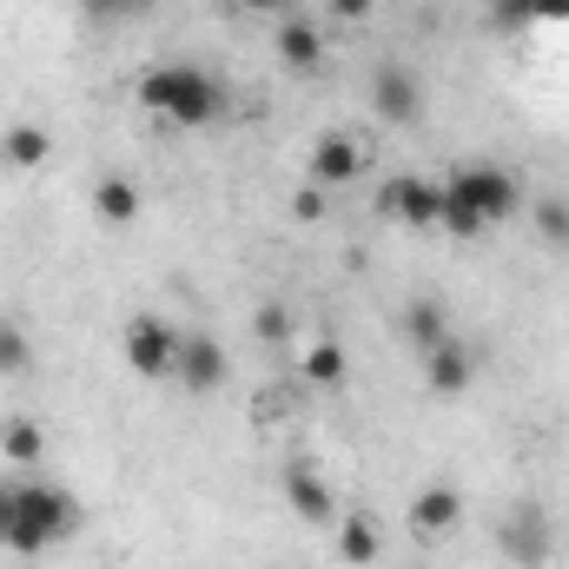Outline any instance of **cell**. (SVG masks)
Masks as SVG:
<instances>
[{"mask_svg":"<svg viewBox=\"0 0 569 569\" xmlns=\"http://www.w3.org/2000/svg\"><path fill=\"white\" fill-rule=\"evenodd\" d=\"M73 530H80L73 490H60V483H47V477H27V470L0 477V550H13V557H47V550L67 543Z\"/></svg>","mask_w":569,"mask_h":569,"instance_id":"cell-1","label":"cell"},{"mask_svg":"<svg viewBox=\"0 0 569 569\" xmlns=\"http://www.w3.org/2000/svg\"><path fill=\"white\" fill-rule=\"evenodd\" d=\"M133 93H140V107L152 120H166V127H179V133H206V127L226 120V107H232V93H226L206 67H192V60H159V67H146Z\"/></svg>","mask_w":569,"mask_h":569,"instance_id":"cell-2","label":"cell"},{"mask_svg":"<svg viewBox=\"0 0 569 569\" xmlns=\"http://www.w3.org/2000/svg\"><path fill=\"white\" fill-rule=\"evenodd\" d=\"M497 550L517 569H543L557 557V517L543 497H510L503 517H497Z\"/></svg>","mask_w":569,"mask_h":569,"instance_id":"cell-3","label":"cell"},{"mask_svg":"<svg viewBox=\"0 0 569 569\" xmlns=\"http://www.w3.org/2000/svg\"><path fill=\"white\" fill-rule=\"evenodd\" d=\"M483 226H503L517 206H523V186H517V172L510 166H490V159H470V166H457L450 179H443Z\"/></svg>","mask_w":569,"mask_h":569,"instance_id":"cell-4","label":"cell"},{"mask_svg":"<svg viewBox=\"0 0 569 569\" xmlns=\"http://www.w3.org/2000/svg\"><path fill=\"white\" fill-rule=\"evenodd\" d=\"M120 358H127V371H140V378H172L179 325H166L159 311H133L127 331H120Z\"/></svg>","mask_w":569,"mask_h":569,"instance_id":"cell-5","label":"cell"},{"mask_svg":"<svg viewBox=\"0 0 569 569\" xmlns=\"http://www.w3.org/2000/svg\"><path fill=\"white\" fill-rule=\"evenodd\" d=\"M226 371H232V358H226V345H219L212 331H179L172 385H179L186 398H212V391L226 385Z\"/></svg>","mask_w":569,"mask_h":569,"instance_id":"cell-6","label":"cell"},{"mask_svg":"<svg viewBox=\"0 0 569 569\" xmlns=\"http://www.w3.org/2000/svg\"><path fill=\"white\" fill-rule=\"evenodd\" d=\"M437 206H443V179H425V172H398L391 186H378V212L411 226V232L437 226Z\"/></svg>","mask_w":569,"mask_h":569,"instance_id":"cell-7","label":"cell"},{"mask_svg":"<svg viewBox=\"0 0 569 569\" xmlns=\"http://www.w3.org/2000/svg\"><path fill=\"white\" fill-rule=\"evenodd\" d=\"M279 490H284V503H291V517H298V523H311V530L338 523V490L325 483V470H318V463L291 457V463L279 470Z\"/></svg>","mask_w":569,"mask_h":569,"instance_id":"cell-8","label":"cell"},{"mask_svg":"<svg viewBox=\"0 0 569 569\" xmlns=\"http://www.w3.org/2000/svg\"><path fill=\"white\" fill-rule=\"evenodd\" d=\"M371 113H378L385 127H418V120H425V87H418V73H411L405 60H385V67L371 73Z\"/></svg>","mask_w":569,"mask_h":569,"instance_id":"cell-9","label":"cell"},{"mask_svg":"<svg viewBox=\"0 0 569 569\" xmlns=\"http://www.w3.org/2000/svg\"><path fill=\"white\" fill-rule=\"evenodd\" d=\"M425 385H430V398H463L470 385H477V351L450 331L437 351H425Z\"/></svg>","mask_w":569,"mask_h":569,"instance_id":"cell-10","label":"cell"},{"mask_svg":"<svg viewBox=\"0 0 569 569\" xmlns=\"http://www.w3.org/2000/svg\"><path fill=\"white\" fill-rule=\"evenodd\" d=\"M358 172H365V152H358V140H351V133H318L311 159H305V179H311V186L338 192V186H351Z\"/></svg>","mask_w":569,"mask_h":569,"instance_id":"cell-11","label":"cell"},{"mask_svg":"<svg viewBox=\"0 0 569 569\" xmlns=\"http://www.w3.org/2000/svg\"><path fill=\"white\" fill-rule=\"evenodd\" d=\"M140 212H146L140 179H127V172H100V179H93V219H100V226L133 232V226H140Z\"/></svg>","mask_w":569,"mask_h":569,"instance_id":"cell-12","label":"cell"},{"mask_svg":"<svg viewBox=\"0 0 569 569\" xmlns=\"http://www.w3.org/2000/svg\"><path fill=\"white\" fill-rule=\"evenodd\" d=\"M457 523H463V490H457V483H425V490L411 497V530H418L425 543L450 537Z\"/></svg>","mask_w":569,"mask_h":569,"instance_id":"cell-13","label":"cell"},{"mask_svg":"<svg viewBox=\"0 0 569 569\" xmlns=\"http://www.w3.org/2000/svg\"><path fill=\"white\" fill-rule=\"evenodd\" d=\"M272 53H279L284 73H318V60H325V33H318V20L284 13L279 33H272Z\"/></svg>","mask_w":569,"mask_h":569,"instance_id":"cell-14","label":"cell"},{"mask_svg":"<svg viewBox=\"0 0 569 569\" xmlns=\"http://www.w3.org/2000/svg\"><path fill=\"white\" fill-rule=\"evenodd\" d=\"M398 331H405V345L425 358V351H437L443 338H450V305L437 298V291H418L411 305H405V318H398Z\"/></svg>","mask_w":569,"mask_h":569,"instance_id":"cell-15","label":"cell"},{"mask_svg":"<svg viewBox=\"0 0 569 569\" xmlns=\"http://www.w3.org/2000/svg\"><path fill=\"white\" fill-rule=\"evenodd\" d=\"M53 159V133L40 120H20V127H0V166L7 172H40Z\"/></svg>","mask_w":569,"mask_h":569,"instance_id":"cell-16","label":"cell"},{"mask_svg":"<svg viewBox=\"0 0 569 569\" xmlns=\"http://www.w3.org/2000/svg\"><path fill=\"white\" fill-rule=\"evenodd\" d=\"M331 530H338V563H351V569H371V563H378V550H385V530H378V517H365V510H345Z\"/></svg>","mask_w":569,"mask_h":569,"instance_id":"cell-17","label":"cell"},{"mask_svg":"<svg viewBox=\"0 0 569 569\" xmlns=\"http://www.w3.org/2000/svg\"><path fill=\"white\" fill-rule=\"evenodd\" d=\"M298 378H305L311 391H345V378H351L345 345H338V338H311V345H305V358H298Z\"/></svg>","mask_w":569,"mask_h":569,"instance_id":"cell-18","label":"cell"},{"mask_svg":"<svg viewBox=\"0 0 569 569\" xmlns=\"http://www.w3.org/2000/svg\"><path fill=\"white\" fill-rule=\"evenodd\" d=\"M0 457H7L13 470H33V463L47 457V430H40V418H7V425H0Z\"/></svg>","mask_w":569,"mask_h":569,"instance_id":"cell-19","label":"cell"},{"mask_svg":"<svg viewBox=\"0 0 569 569\" xmlns=\"http://www.w3.org/2000/svg\"><path fill=\"white\" fill-rule=\"evenodd\" d=\"M27 371H33V338L20 318L0 311V378H27Z\"/></svg>","mask_w":569,"mask_h":569,"instance_id":"cell-20","label":"cell"},{"mask_svg":"<svg viewBox=\"0 0 569 569\" xmlns=\"http://www.w3.org/2000/svg\"><path fill=\"white\" fill-rule=\"evenodd\" d=\"M437 226H443V232H450V239H463V246H470V239H483V232H490V226H483V219H477V212H470V206H463V199H457V192H450V186H443V206H437Z\"/></svg>","mask_w":569,"mask_h":569,"instance_id":"cell-21","label":"cell"},{"mask_svg":"<svg viewBox=\"0 0 569 569\" xmlns=\"http://www.w3.org/2000/svg\"><path fill=\"white\" fill-rule=\"evenodd\" d=\"M298 325H291V311H284V298H266L259 311H252V338L266 345V351H279L284 338H291Z\"/></svg>","mask_w":569,"mask_h":569,"instance_id":"cell-22","label":"cell"},{"mask_svg":"<svg viewBox=\"0 0 569 569\" xmlns=\"http://www.w3.org/2000/svg\"><path fill=\"white\" fill-rule=\"evenodd\" d=\"M80 13L93 27H127V20H146L152 13V0H80Z\"/></svg>","mask_w":569,"mask_h":569,"instance_id":"cell-23","label":"cell"},{"mask_svg":"<svg viewBox=\"0 0 569 569\" xmlns=\"http://www.w3.org/2000/svg\"><path fill=\"white\" fill-rule=\"evenodd\" d=\"M537 232H543L550 246H569V206L563 199H543V206H537Z\"/></svg>","mask_w":569,"mask_h":569,"instance_id":"cell-24","label":"cell"},{"mask_svg":"<svg viewBox=\"0 0 569 569\" xmlns=\"http://www.w3.org/2000/svg\"><path fill=\"white\" fill-rule=\"evenodd\" d=\"M291 219H298V226H318V219H325V186L305 179V186L291 192Z\"/></svg>","mask_w":569,"mask_h":569,"instance_id":"cell-25","label":"cell"},{"mask_svg":"<svg viewBox=\"0 0 569 569\" xmlns=\"http://www.w3.org/2000/svg\"><path fill=\"white\" fill-rule=\"evenodd\" d=\"M490 27L523 33V27H530V0H490Z\"/></svg>","mask_w":569,"mask_h":569,"instance_id":"cell-26","label":"cell"},{"mask_svg":"<svg viewBox=\"0 0 569 569\" xmlns=\"http://www.w3.org/2000/svg\"><path fill=\"white\" fill-rule=\"evenodd\" d=\"M371 7H378V0H331V20L351 27V20H371Z\"/></svg>","mask_w":569,"mask_h":569,"instance_id":"cell-27","label":"cell"},{"mask_svg":"<svg viewBox=\"0 0 569 569\" xmlns=\"http://www.w3.org/2000/svg\"><path fill=\"white\" fill-rule=\"evenodd\" d=\"M543 20H569V0H530V27H543Z\"/></svg>","mask_w":569,"mask_h":569,"instance_id":"cell-28","label":"cell"},{"mask_svg":"<svg viewBox=\"0 0 569 569\" xmlns=\"http://www.w3.org/2000/svg\"><path fill=\"white\" fill-rule=\"evenodd\" d=\"M226 7H239V13H291V0H226Z\"/></svg>","mask_w":569,"mask_h":569,"instance_id":"cell-29","label":"cell"}]
</instances>
